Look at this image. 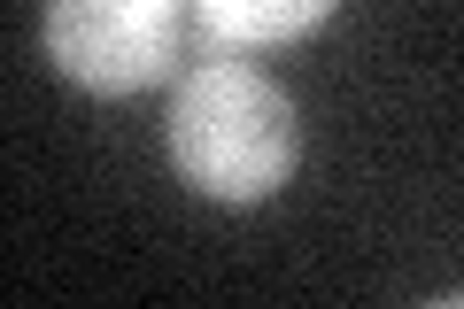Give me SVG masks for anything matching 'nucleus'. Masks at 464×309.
Masks as SVG:
<instances>
[{
	"mask_svg": "<svg viewBox=\"0 0 464 309\" xmlns=\"http://www.w3.org/2000/svg\"><path fill=\"white\" fill-rule=\"evenodd\" d=\"M163 140H170V170L201 201H225V209L271 201L295 179V155H302L295 93L271 70H256L248 54H209V47L170 93Z\"/></svg>",
	"mask_w": 464,
	"mask_h": 309,
	"instance_id": "nucleus-1",
	"label": "nucleus"
},
{
	"mask_svg": "<svg viewBox=\"0 0 464 309\" xmlns=\"http://www.w3.org/2000/svg\"><path fill=\"white\" fill-rule=\"evenodd\" d=\"M47 63L85 93H140L170 78L186 47L179 0H54L47 24Z\"/></svg>",
	"mask_w": 464,
	"mask_h": 309,
	"instance_id": "nucleus-2",
	"label": "nucleus"
},
{
	"mask_svg": "<svg viewBox=\"0 0 464 309\" xmlns=\"http://www.w3.org/2000/svg\"><path fill=\"white\" fill-rule=\"evenodd\" d=\"M333 16V0H201L194 24L209 39V54H256V47H286V39L317 32Z\"/></svg>",
	"mask_w": 464,
	"mask_h": 309,
	"instance_id": "nucleus-3",
	"label": "nucleus"
},
{
	"mask_svg": "<svg viewBox=\"0 0 464 309\" xmlns=\"http://www.w3.org/2000/svg\"><path fill=\"white\" fill-rule=\"evenodd\" d=\"M418 309H464V294H441V302H418Z\"/></svg>",
	"mask_w": 464,
	"mask_h": 309,
	"instance_id": "nucleus-4",
	"label": "nucleus"
}]
</instances>
